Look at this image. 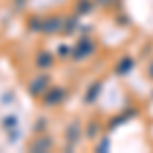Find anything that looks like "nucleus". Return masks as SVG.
<instances>
[{
	"label": "nucleus",
	"mask_w": 153,
	"mask_h": 153,
	"mask_svg": "<svg viewBox=\"0 0 153 153\" xmlns=\"http://www.w3.org/2000/svg\"><path fill=\"white\" fill-rule=\"evenodd\" d=\"M53 147V139L49 137V135H45V133H39L33 141L27 145V149L33 153H39V151H49Z\"/></svg>",
	"instance_id": "obj_1"
},
{
	"label": "nucleus",
	"mask_w": 153,
	"mask_h": 153,
	"mask_svg": "<svg viewBox=\"0 0 153 153\" xmlns=\"http://www.w3.org/2000/svg\"><path fill=\"white\" fill-rule=\"evenodd\" d=\"M63 98H65V92H63L61 88H47V90L43 92V104L55 106V104H59Z\"/></svg>",
	"instance_id": "obj_3"
},
{
	"label": "nucleus",
	"mask_w": 153,
	"mask_h": 153,
	"mask_svg": "<svg viewBox=\"0 0 153 153\" xmlns=\"http://www.w3.org/2000/svg\"><path fill=\"white\" fill-rule=\"evenodd\" d=\"M47 84H49V78L45 76V74H39L37 78H33L31 82H29V86H27V90H29V94L31 96H43V92L47 90Z\"/></svg>",
	"instance_id": "obj_2"
},
{
	"label": "nucleus",
	"mask_w": 153,
	"mask_h": 153,
	"mask_svg": "<svg viewBox=\"0 0 153 153\" xmlns=\"http://www.w3.org/2000/svg\"><path fill=\"white\" fill-rule=\"evenodd\" d=\"M61 25H63V21L59 16H49V19L41 21V29L39 31H43V33H55V31L61 29Z\"/></svg>",
	"instance_id": "obj_4"
},
{
	"label": "nucleus",
	"mask_w": 153,
	"mask_h": 153,
	"mask_svg": "<svg viewBox=\"0 0 153 153\" xmlns=\"http://www.w3.org/2000/svg\"><path fill=\"white\" fill-rule=\"evenodd\" d=\"M53 63V57H51V53L47 51H41V53H37V68L39 70H45Z\"/></svg>",
	"instance_id": "obj_5"
},
{
	"label": "nucleus",
	"mask_w": 153,
	"mask_h": 153,
	"mask_svg": "<svg viewBox=\"0 0 153 153\" xmlns=\"http://www.w3.org/2000/svg\"><path fill=\"white\" fill-rule=\"evenodd\" d=\"M57 51H59V55H63V57H65V55H68V53H65V51H68V47H59Z\"/></svg>",
	"instance_id": "obj_7"
},
{
	"label": "nucleus",
	"mask_w": 153,
	"mask_h": 153,
	"mask_svg": "<svg viewBox=\"0 0 153 153\" xmlns=\"http://www.w3.org/2000/svg\"><path fill=\"white\" fill-rule=\"evenodd\" d=\"M65 139H68L70 143H76L78 139H80V125H78L76 120L68 127V131H65Z\"/></svg>",
	"instance_id": "obj_6"
}]
</instances>
